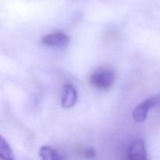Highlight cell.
Returning a JSON list of instances; mask_svg holds the SVG:
<instances>
[{"label": "cell", "mask_w": 160, "mask_h": 160, "mask_svg": "<svg viewBox=\"0 0 160 160\" xmlns=\"http://www.w3.org/2000/svg\"><path fill=\"white\" fill-rule=\"evenodd\" d=\"M115 79L114 72L110 69H99L94 72L90 77V84L99 90L110 88Z\"/></svg>", "instance_id": "obj_1"}, {"label": "cell", "mask_w": 160, "mask_h": 160, "mask_svg": "<svg viewBox=\"0 0 160 160\" xmlns=\"http://www.w3.org/2000/svg\"><path fill=\"white\" fill-rule=\"evenodd\" d=\"M160 101V98L158 96L150 97L145 101L138 105L132 112V117L137 123H143L145 121L148 115V112L152 107Z\"/></svg>", "instance_id": "obj_2"}, {"label": "cell", "mask_w": 160, "mask_h": 160, "mask_svg": "<svg viewBox=\"0 0 160 160\" xmlns=\"http://www.w3.org/2000/svg\"><path fill=\"white\" fill-rule=\"evenodd\" d=\"M42 42L43 45L51 48H64L70 43V38L64 33L56 31L44 36Z\"/></svg>", "instance_id": "obj_3"}, {"label": "cell", "mask_w": 160, "mask_h": 160, "mask_svg": "<svg viewBox=\"0 0 160 160\" xmlns=\"http://www.w3.org/2000/svg\"><path fill=\"white\" fill-rule=\"evenodd\" d=\"M127 160H148V153L145 142L141 139L133 142L128 147Z\"/></svg>", "instance_id": "obj_4"}, {"label": "cell", "mask_w": 160, "mask_h": 160, "mask_svg": "<svg viewBox=\"0 0 160 160\" xmlns=\"http://www.w3.org/2000/svg\"><path fill=\"white\" fill-rule=\"evenodd\" d=\"M78 92L72 84H67L64 86L61 97V105L65 109H70L76 105L78 101Z\"/></svg>", "instance_id": "obj_5"}, {"label": "cell", "mask_w": 160, "mask_h": 160, "mask_svg": "<svg viewBox=\"0 0 160 160\" xmlns=\"http://www.w3.org/2000/svg\"><path fill=\"white\" fill-rule=\"evenodd\" d=\"M39 156L42 160H64L63 157L52 147L44 145L39 150Z\"/></svg>", "instance_id": "obj_6"}, {"label": "cell", "mask_w": 160, "mask_h": 160, "mask_svg": "<svg viewBox=\"0 0 160 160\" xmlns=\"http://www.w3.org/2000/svg\"><path fill=\"white\" fill-rule=\"evenodd\" d=\"M0 157L2 160H14L11 147L2 137L0 140Z\"/></svg>", "instance_id": "obj_7"}, {"label": "cell", "mask_w": 160, "mask_h": 160, "mask_svg": "<svg viewBox=\"0 0 160 160\" xmlns=\"http://www.w3.org/2000/svg\"><path fill=\"white\" fill-rule=\"evenodd\" d=\"M77 151L81 156L88 159H93L96 155L95 150L93 148H83V147H81V148H78Z\"/></svg>", "instance_id": "obj_8"}]
</instances>
